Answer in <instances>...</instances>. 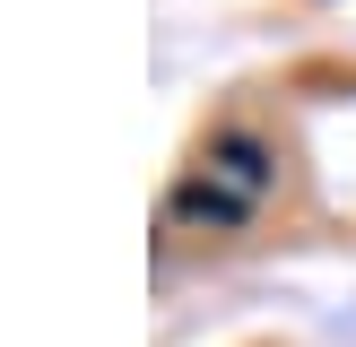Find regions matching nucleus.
Segmentation results:
<instances>
[{
	"instance_id": "obj_1",
	"label": "nucleus",
	"mask_w": 356,
	"mask_h": 347,
	"mask_svg": "<svg viewBox=\"0 0 356 347\" xmlns=\"http://www.w3.org/2000/svg\"><path fill=\"white\" fill-rule=\"evenodd\" d=\"M270 183H278L270 148H261L252 130H218L200 148V165H191V183L174 191V208H183L191 226H243L261 200H270Z\"/></svg>"
}]
</instances>
